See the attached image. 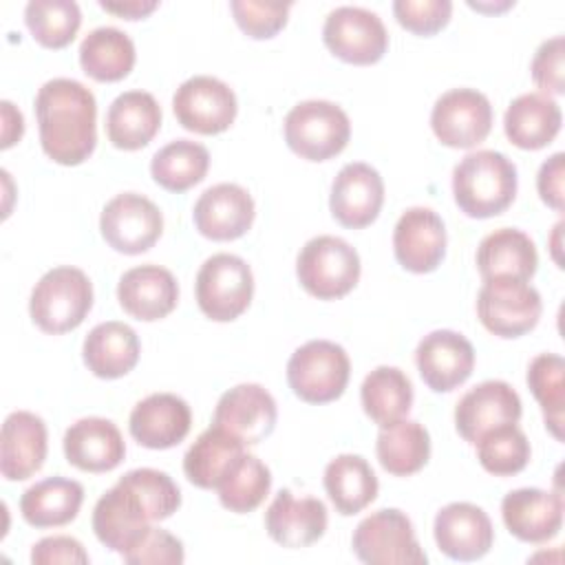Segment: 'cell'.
<instances>
[{"label":"cell","instance_id":"cell-1","mask_svg":"<svg viewBox=\"0 0 565 565\" xmlns=\"http://www.w3.org/2000/svg\"><path fill=\"white\" fill-rule=\"evenodd\" d=\"M40 143L49 159L62 166H79L97 143V102L90 88L77 79L55 77L35 95Z\"/></svg>","mask_w":565,"mask_h":565},{"label":"cell","instance_id":"cell-2","mask_svg":"<svg viewBox=\"0 0 565 565\" xmlns=\"http://www.w3.org/2000/svg\"><path fill=\"white\" fill-rule=\"evenodd\" d=\"M452 194L466 216H497L516 196V166L497 150L470 152L452 170Z\"/></svg>","mask_w":565,"mask_h":565},{"label":"cell","instance_id":"cell-3","mask_svg":"<svg viewBox=\"0 0 565 565\" xmlns=\"http://www.w3.org/2000/svg\"><path fill=\"white\" fill-rule=\"evenodd\" d=\"M93 307V285L77 267H53L33 287L31 320L44 333H66L84 322Z\"/></svg>","mask_w":565,"mask_h":565},{"label":"cell","instance_id":"cell-4","mask_svg":"<svg viewBox=\"0 0 565 565\" xmlns=\"http://www.w3.org/2000/svg\"><path fill=\"white\" fill-rule=\"evenodd\" d=\"M351 139L347 113L327 99L296 104L285 117V141L307 161H327L340 154Z\"/></svg>","mask_w":565,"mask_h":565},{"label":"cell","instance_id":"cell-5","mask_svg":"<svg viewBox=\"0 0 565 565\" xmlns=\"http://www.w3.org/2000/svg\"><path fill=\"white\" fill-rule=\"evenodd\" d=\"M360 256L340 236H316L305 243L296 260L302 289L318 300L347 296L360 280Z\"/></svg>","mask_w":565,"mask_h":565},{"label":"cell","instance_id":"cell-6","mask_svg":"<svg viewBox=\"0 0 565 565\" xmlns=\"http://www.w3.org/2000/svg\"><path fill=\"white\" fill-rule=\"evenodd\" d=\"M351 375L347 351L331 340H309L287 362V382L296 397L307 404L338 399Z\"/></svg>","mask_w":565,"mask_h":565},{"label":"cell","instance_id":"cell-7","mask_svg":"<svg viewBox=\"0 0 565 565\" xmlns=\"http://www.w3.org/2000/svg\"><path fill=\"white\" fill-rule=\"evenodd\" d=\"M199 309L216 322L236 320L252 302L254 276L249 265L236 254L210 256L194 282Z\"/></svg>","mask_w":565,"mask_h":565},{"label":"cell","instance_id":"cell-8","mask_svg":"<svg viewBox=\"0 0 565 565\" xmlns=\"http://www.w3.org/2000/svg\"><path fill=\"white\" fill-rule=\"evenodd\" d=\"M351 547L369 565H424L428 561L411 519L397 508H384L362 519L353 530Z\"/></svg>","mask_w":565,"mask_h":565},{"label":"cell","instance_id":"cell-9","mask_svg":"<svg viewBox=\"0 0 565 565\" xmlns=\"http://www.w3.org/2000/svg\"><path fill=\"white\" fill-rule=\"evenodd\" d=\"M541 311V294L525 280H483L477 296V316L481 324L499 338H519L532 331Z\"/></svg>","mask_w":565,"mask_h":565},{"label":"cell","instance_id":"cell-10","mask_svg":"<svg viewBox=\"0 0 565 565\" xmlns=\"http://www.w3.org/2000/svg\"><path fill=\"white\" fill-rule=\"evenodd\" d=\"M322 40L335 57L358 66L380 62L388 49V31L382 18L364 7L351 4L329 11Z\"/></svg>","mask_w":565,"mask_h":565},{"label":"cell","instance_id":"cell-11","mask_svg":"<svg viewBox=\"0 0 565 565\" xmlns=\"http://www.w3.org/2000/svg\"><path fill=\"white\" fill-rule=\"evenodd\" d=\"M104 241L119 254L148 252L163 232V216L159 207L137 192H121L113 196L99 216Z\"/></svg>","mask_w":565,"mask_h":565},{"label":"cell","instance_id":"cell-12","mask_svg":"<svg viewBox=\"0 0 565 565\" xmlns=\"http://www.w3.org/2000/svg\"><path fill=\"white\" fill-rule=\"evenodd\" d=\"M172 110L185 130L218 135L232 126L238 106L234 90L225 82L212 75H194L177 88Z\"/></svg>","mask_w":565,"mask_h":565},{"label":"cell","instance_id":"cell-13","mask_svg":"<svg viewBox=\"0 0 565 565\" xmlns=\"http://www.w3.org/2000/svg\"><path fill=\"white\" fill-rule=\"evenodd\" d=\"M430 128L448 148H472L490 135V99L475 88H450L435 102Z\"/></svg>","mask_w":565,"mask_h":565},{"label":"cell","instance_id":"cell-14","mask_svg":"<svg viewBox=\"0 0 565 565\" xmlns=\"http://www.w3.org/2000/svg\"><path fill=\"white\" fill-rule=\"evenodd\" d=\"M521 413L519 393L503 380H488L461 395L455 406V428L475 446L488 430L516 424Z\"/></svg>","mask_w":565,"mask_h":565},{"label":"cell","instance_id":"cell-15","mask_svg":"<svg viewBox=\"0 0 565 565\" xmlns=\"http://www.w3.org/2000/svg\"><path fill=\"white\" fill-rule=\"evenodd\" d=\"M276 419V399L267 388L260 384H236L216 402L212 424L227 430L245 446H254L274 433Z\"/></svg>","mask_w":565,"mask_h":565},{"label":"cell","instance_id":"cell-16","mask_svg":"<svg viewBox=\"0 0 565 565\" xmlns=\"http://www.w3.org/2000/svg\"><path fill=\"white\" fill-rule=\"evenodd\" d=\"M415 362L430 391L448 393L470 377L475 369V349L461 333L437 329L419 340Z\"/></svg>","mask_w":565,"mask_h":565},{"label":"cell","instance_id":"cell-17","mask_svg":"<svg viewBox=\"0 0 565 565\" xmlns=\"http://www.w3.org/2000/svg\"><path fill=\"white\" fill-rule=\"evenodd\" d=\"M384 203V181L380 172L362 161L347 163L331 183L329 207L333 218L351 230L371 225Z\"/></svg>","mask_w":565,"mask_h":565},{"label":"cell","instance_id":"cell-18","mask_svg":"<svg viewBox=\"0 0 565 565\" xmlns=\"http://www.w3.org/2000/svg\"><path fill=\"white\" fill-rule=\"evenodd\" d=\"M397 263L413 274L435 271L446 256V227L430 207H408L393 230Z\"/></svg>","mask_w":565,"mask_h":565},{"label":"cell","instance_id":"cell-19","mask_svg":"<svg viewBox=\"0 0 565 565\" xmlns=\"http://www.w3.org/2000/svg\"><path fill=\"white\" fill-rule=\"evenodd\" d=\"M433 532L437 547L455 561H477L494 543L490 516L479 505L466 501L444 505L435 516Z\"/></svg>","mask_w":565,"mask_h":565},{"label":"cell","instance_id":"cell-20","mask_svg":"<svg viewBox=\"0 0 565 565\" xmlns=\"http://www.w3.org/2000/svg\"><path fill=\"white\" fill-rule=\"evenodd\" d=\"M254 199L236 183H216L194 203L192 218L201 236L210 241L241 238L254 223Z\"/></svg>","mask_w":565,"mask_h":565},{"label":"cell","instance_id":"cell-21","mask_svg":"<svg viewBox=\"0 0 565 565\" xmlns=\"http://www.w3.org/2000/svg\"><path fill=\"white\" fill-rule=\"evenodd\" d=\"M150 516L139 497L117 481L93 508V530L108 550L126 554L150 527Z\"/></svg>","mask_w":565,"mask_h":565},{"label":"cell","instance_id":"cell-22","mask_svg":"<svg viewBox=\"0 0 565 565\" xmlns=\"http://www.w3.org/2000/svg\"><path fill=\"white\" fill-rule=\"evenodd\" d=\"M501 516L512 536L523 543L552 541L563 525V497L539 488H519L503 497Z\"/></svg>","mask_w":565,"mask_h":565},{"label":"cell","instance_id":"cell-23","mask_svg":"<svg viewBox=\"0 0 565 565\" xmlns=\"http://www.w3.org/2000/svg\"><path fill=\"white\" fill-rule=\"evenodd\" d=\"M192 426V413L185 399L172 393H152L135 404L128 428L137 444L166 450L185 439Z\"/></svg>","mask_w":565,"mask_h":565},{"label":"cell","instance_id":"cell-24","mask_svg":"<svg viewBox=\"0 0 565 565\" xmlns=\"http://www.w3.org/2000/svg\"><path fill=\"white\" fill-rule=\"evenodd\" d=\"M46 424L29 411H13L0 435V472L7 481L33 477L46 459Z\"/></svg>","mask_w":565,"mask_h":565},{"label":"cell","instance_id":"cell-25","mask_svg":"<svg viewBox=\"0 0 565 565\" xmlns=\"http://www.w3.org/2000/svg\"><path fill=\"white\" fill-rule=\"evenodd\" d=\"M327 508L316 497L296 499L291 490H280L265 512L267 534L282 547L298 550L322 539L327 530Z\"/></svg>","mask_w":565,"mask_h":565},{"label":"cell","instance_id":"cell-26","mask_svg":"<svg viewBox=\"0 0 565 565\" xmlns=\"http://www.w3.org/2000/svg\"><path fill=\"white\" fill-rule=\"evenodd\" d=\"M117 298L128 316L152 322L166 318L177 307L179 285L170 269L148 263L128 269L119 278Z\"/></svg>","mask_w":565,"mask_h":565},{"label":"cell","instance_id":"cell-27","mask_svg":"<svg viewBox=\"0 0 565 565\" xmlns=\"http://www.w3.org/2000/svg\"><path fill=\"white\" fill-rule=\"evenodd\" d=\"M66 461L84 472H108L124 461L126 444L119 428L104 417H84L64 433Z\"/></svg>","mask_w":565,"mask_h":565},{"label":"cell","instance_id":"cell-28","mask_svg":"<svg viewBox=\"0 0 565 565\" xmlns=\"http://www.w3.org/2000/svg\"><path fill=\"white\" fill-rule=\"evenodd\" d=\"M536 265L539 254L532 238L516 227L494 230L477 247V269L483 280L512 278L527 282Z\"/></svg>","mask_w":565,"mask_h":565},{"label":"cell","instance_id":"cell-29","mask_svg":"<svg viewBox=\"0 0 565 565\" xmlns=\"http://www.w3.org/2000/svg\"><path fill=\"white\" fill-rule=\"evenodd\" d=\"M139 338L132 327L108 320L93 327L84 340L82 358L88 371L102 380H117L139 362Z\"/></svg>","mask_w":565,"mask_h":565},{"label":"cell","instance_id":"cell-30","mask_svg":"<svg viewBox=\"0 0 565 565\" xmlns=\"http://www.w3.org/2000/svg\"><path fill=\"white\" fill-rule=\"evenodd\" d=\"M161 128V108L146 90H126L113 99L106 113V135L119 150H139Z\"/></svg>","mask_w":565,"mask_h":565},{"label":"cell","instance_id":"cell-31","mask_svg":"<svg viewBox=\"0 0 565 565\" xmlns=\"http://www.w3.org/2000/svg\"><path fill=\"white\" fill-rule=\"evenodd\" d=\"M561 108L543 93H525L512 99L503 115V130L510 143L521 150H539L554 141L561 130Z\"/></svg>","mask_w":565,"mask_h":565},{"label":"cell","instance_id":"cell-32","mask_svg":"<svg viewBox=\"0 0 565 565\" xmlns=\"http://www.w3.org/2000/svg\"><path fill=\"white\" fill-rule=\"evenodd\" d=\"M243 452L245 444L241 439L212 424L183 455V472L196 488L216 490Z\"/></svg>","mask_w":565,"mask_h":565},{"label":"cell","instance_id":"cell-33","mask_svg":"<svg viewBox=\"0 0 565 565\" xmlns=\"http://www.w3.org/2000/svg\"><path fill=\"white\" fill-rule=\"evenodd\" d=\"M84 501V488L75 479L49 477L29 486L20 497L22 519L33 527L71 523Z\"/></svg>","mask_w":565,"mask_h":565},{"label":"cell","instance_id":"cell-34","mask_svg":"<svg viewBox=\"0 0 565 565\" xmlns=\"http://www.w3.org/2000/svg\"><path fill=\"white\" fill-rule=\"evenodd\" d=\"M377 477L360 455H338L324 468V490L344 516L362 512L377 497Z\"/></svg>","mask_w":565,"mask_h":565},{"label":"cell","instance_id":"cell-35","mask_svg":"<svg viewBox=\"0 0 565 565\" xmlns=\"http://www.w3.org/2000/svg\"><path fill=\"white\" fill-rule=\"evenodd\" d=\"M360 399L371 422L384 428L408 415L413 406V384L402 369L377 366L364 377Z\"/></svg>","mask_w":565,"mask_h":565},{"label":"cell","instance_id":"cell-36","mask_svg":"<svg viewBox=\"0 0 565 565\" xmlns=\"http://www.w3.org/2000/svg\"><path fill=\"white\" fill-rule=\"evenodd\" d=\"M132 40L115 26L93 29L79 44V64L97 82H119L135 66Z\"/></svg>","mask_w":565,"mask_h":565},{"label":"cell","instance_id":"cell-37","mask_svg":"<svg viewBox=\"0 0 565 565\" xmlns=\"http://www.w3.org/2000/svg\"><path fill=\"white\" fill-rule=\"evenodd\" d=\"M375 452L386 472L408 477L426 466L430 457V435L419 422L399 419L380 430Z\"/></svg>","mask_w":565,"mask_h":565},{"label":"cell","instance_id":"cell-38","mask_svg":"<svg viewBox=\"0 0 565 565\" xmlns=\"http://www.w3.org/2000/svg\"><path fill=\"white\" fill-rule=\"evenodd\" d=\"M210 168V152L205 146L190 139H174L159 148L150 161L152 179L170 192H185L201 183Z\"/></svg>","mask_w":565,"mask_h":565},{"label":"cell","instance_id":"cell-39","mask_svg":"<svg viewBox=\"0 0 565 565\" xmlns=\"http://www.w3.org/2000/svg\"><path fill=\"white\" fill-rule=\"evenodd\" d=\"M271 488L269 468L254 455L243 452L241 459L218 483V501L223 508L236 514L256 510Z\"/></svg>","mask_w":565,"mask_h":565},{"label":"cell","instance_id":"cell-40","mask_svg":"<svg viewBox=\"0 0 565 565\" xmlns=\"http://www.w3.org/2000/svg\"><path fill=\"white\" fill-rule=\"evenodd\" d=\"M527 386L541 404L545 426L556 439H563L565 406V362L556 353H541L527 366Z\"/></svg>","mask_w":565,"mask_h":565},{"label":"cell","instance_id":"cell-41","mask_svg":"<svg viewBox=\"0 0 565 565\" xmlns=\"http://www.w3.org/2000/svg\"><path fill=\"white\" fill-rule=\"evenodd\" d=\"M24 22L42 46L64 49L82 24V11L73 0H31L24 7Z\"/></svg>","mask_w":565,"mask_h":565},{"label":"cell","instance_id":"cell-42","mask_svg":"<svg viewBox=\"0 0 565 565\" xmlns=\"http://www.w3.org/2000/svg\"><path fill=\"white\" fill-rule=\"evenodd\" d=\"M475 446L481 468L497 477H510L521 472L532 455L530 441L516 424H505L488 430Z\"/></svg>","mask_w":565,"mask_h":565},{"label":"cell","instance_id":"cell-43","mask_svg":"<svg viewBox=\"0 0 565 565\" xmlns=\"http://www.w3.org/2000/svg\"><path fill=\"white\" fill-rule=\"evenodd\" d=\"M119 481L139 497L150 521H163L172 516L181 505V492L177 483L161 470L135 468L126 472Z\"/></svg>","mask_w":565,"mask_h":565},{"label":"cell","instance_id":"cell-44","mask_svg":"<svg viewBox=\"0 0 565 565\" xmlns=\"http://www.w3.org/2000/svg\"><path fill=\"white\" fill-rule=\"evenodd\" d=\"M232 15L243 33L254 40L274 38L285 24L291 2H263V0H232Z\"/></svg>","mask_w":565,"mask_h":565},{"label":"cell","instance_id":"cell-45","mask_svg":"<svg viewBox=\"0 0 565 565\" xmlns=\"http://www.w3.org/2000/svg\"><path fill=\"white\" fill-rule=\"evenodd\" d=\"M393 13L406 31L415 35H433L450 22L452 2L450 0H395Z\"/></svg>","mask_w":565,"mask_h":565},{"label":"cell","instance_id":"cell-46","mask_svg":"<svg viewBox=\"0 0 565 565\" xmlns=\"http://www.w3.org/2000/svg\"><path fill=\"white\" fill-rule=\"evenodd\" d=\"M121 556L130 565H146V563L172 565V563H183L185 552H183V543L177 536L150 525L146 534Z\"/></svg>","mask_w":565,"mask_h":565},{"label":"cell","instance_id":"cell-47","mask_svg":"<svg viewBox=\"0 0 565 565\" xmlns=\"http://www.w3.org/2000/svg\"><path fill=\"white\" fill-rule=\"evenodd\" d=\"M563 53H565V40L563 35H554L545 40L532 60V79L543 90V95H563L565 82H563Z\"/></svg>","mask_w":565,"mask_h":565},{"label":"cell","instance_id":"cell-48","mask_svg":"<svg viewBox=\"0 0 565 565\" xmlns=\"http://www.w3.org/2000/svg\"><path fill=\"white\" fill-rule=\"evenodd\" d=\"M31 563L51 565V563H88L84 545L73 536H46L38 541L31 550Z\"/></svg>","mask_w":565,"mask_h":565},{"label":"cell","instance_id":"cell-49","mask_svg":"<svg viewBox=\"0 0 565 565\" xmlns=\"http://www.w3.org/2000/svg\"><path fill=\"white\" fill-rule=\"evenodd\" d=\"M565 174V154L554 152L547 161H543L539 177H536V188L541 194V201L547 203L552 210L561 212L563 210V177Z\"/></svg>","mask_w":565,"mask_h":565},{"label":"cell","instance_id":"cell-50","mask_svg":"<svg viewBox=\"0 0 565 565\" xmlns=\"http://www.w3.org/2000/svg\"><path fill=\"white\" fill-rule=\"evenodd\" d=\"M99 7L119 18H126V20H139V18H146L148 13H152L159 7V2L157 0H124V2L102 0Z\"/></svg>","mask_w":565,"mask_h":565},{"label":"cell","instance_id":"cell-51","mask_svg":"<svg viewBox=\"0 0 565 565\" xmlns=\"http://www.w3.org/2000/svg\"><path fill=\"white\" fill-rule=\"evenodd\" d=\"M11 108H13V104L4 99V102H2V117H4V139H2V148H9L11 143H15V141L22 137V132H24V119H22V115L18 113L15 119L11 121Z\"/></svg>","mask_w":565,"mask_h":565}]
</instances>
